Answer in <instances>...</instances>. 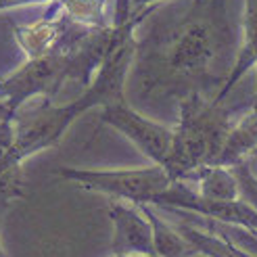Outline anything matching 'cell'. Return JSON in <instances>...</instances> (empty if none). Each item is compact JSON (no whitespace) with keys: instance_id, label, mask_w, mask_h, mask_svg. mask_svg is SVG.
I'll list each match as a JSON object with an SVG mask.
<instances>
[{"instance_id":"16","label":"cell","mask_w":257,"mask_h":257,"mask_svg":"<svg viewBox=\"0 0 257 257\" xmlns=\"http://www.w3.org/2000/svg\"><path fill=\"white\" fill-rule=\"evenodd\" d=\"M0 257H5V251H3V247H0Z\"/></svg>"},{"instance_id":"2","label":"cell","mask_w":257,"mask_h":257,"mask_svg":"<svg viewBox=\"0 0 257 257\" xmlns=\"http://www.w3.org/2000/svg\"><path fill=\"white\" fill-rule=\"evenodd\" d=\"M178 109L172 153L163 165L174 182L188 178L203 165H213L234 123L222 102L207 98L203 92H190L180 98Z\"/></svg>"},{"instance_id":"14","label":"cell","mask_w":257,"mask_h":257,"mask_svg":"<svg viewBox=\"0 0 257 257\" xmlns=\"http://www.w3.org/2000/svg\"><path fill=\"white\" fill-rule=\"evenodd\" d=\"M234 174L240 186V201H245L247 205L257 211V176L253 174V170L249 168L247 161H242L238 165H234Z\"/></svg>"},{"instance_id":"4","label":"cell","mask_w":257,"mask_h":257,"mask_svg":"<svg viewBox=\"0 0 257 257\" xmlns=\"http://www.w3.org/2000/svg\"><path fill=\"white\" fill-rule=\"evenodd\" d=\"M73 48L67 53L30 59L17 71L0 78V100L13 113L23 109L34 98L53 102L63 86L73 82Z\"/></svg>"},{"instance_id":"3","label":"cell","mask_w":257,"mask_h":257,"mask_svg":"<svg viewBox=\"0 0 257 257\" xmlns=\"http://www.w3.org/2000/svg\"><path fill=\"white\" fill-rule=\"evenodd\" d=\"M57 176L84 190L134 205H155V201L174 184L163 165L155 163L134 170H82L63 165L57 170Z\"/></svg>"},{"instance_id":"7","label":"cell","mask_w":257,"mask_h":257,"mask_svg":"<svg viewBox=\"0 0 257 257\" xmlns=\"http://www.w3.org/2000/svg\"><path fill=\"white\" fill-rule=\"evenodd\" d=\"M153 207L188 211V213L209 217V220H215V222L257 230V211L251 205H247L245 201H207V199L199 197L195 188L186 182H174L155 201Z\"/></svg>"},{"instance_id":"8","label":"cell","mask_w":257,"mask_h":257,"mask_svg":"<svg viewBox=\"0 0 257 257\" xmlns=\"http://www.w3.org/2000/svg\"><path fill=\"white\" fill-rule=\"evenodd\" d=\"M109 220L113 224L111 253L132 257H157L153 226L143 207L134 203L109 199Z\"/></svg>"},{"instance_id":"5","label":"cell","mask_w":257,"mask_h":257,"mask_svg":"<svg viewBox=\"0 0 257 257\" xmlns=\"http://www.w3.org/2000/svg\"><path fill=\"white\" fill-rule=\"evenodd\" d=\"M71 102L55 105L50 100H42L38 107L19 109L15 115L17 121V145L13 149V159L23 163L32 155L50 147H57L67 127L78 119Z\"/></svg>"},{"instance_id":"11","label":"cell","mask_w":257,"mask_h":257,"mask_svg":"<svg viewBox=\"0 0 257 257\" xmlns=\"http://www.w3.org/2000/svg\"><path fill=\"white\" fill-rule=\"evenodd\" d=\"M180 182L190 184L199 197L207 201H240V186L232 168L215 163L203 165Z\"/></svg>"},{"instance_id":"17","label":"cell","mask_w":257,"mask_h":257,"mask_svg":"<svg viewBox=\"0 0 257 257\" xmlns=\"http://www.w3.org/2000/svg\"><path fill=\"white\" fill-rule=\"evenodd\" d=\"M255 155H257V153H255Z\"/></svg>"},{"instance_id":"6","label":"cell","mask_w":257,"mask_h":257,"mask_svg":"<svg viewBox=\"0 0 257 257\" xmlns=\"http://www.w3.org/2000/svg\"><path fill=\"white\" fill-rule=\"evenodd\" d=\"M100 121L113 127V130H117L121 136H125L155 165H165L174 145V127L145 117L143 113H138L127 102V98L117 100L102 109Z\"/></svg>"},{"instance_id":"13","label":"cell","mask_w":257,"mask_h":257,"mask_svg":"<svg viewBox=\"0 0 257 257\" xmlns=\"http://www.w3.org/2000/svg\"><path fill=\"white\" fill-rule=\"evenodd\" d=\"M174 226L180 230V234L192 245V249L197 251V255H203V257H255L247 251L238 249L236 245H232V242H228L226 238L211 234V232H205V230L195 228V226H190L186 222L176 220Z\"/></svg>"},{"instance_id":"15","label":"cell","mask_w":257,"mask_h":257,"mask_svg":"<svg viewBox=\"0 0 257 257\" xmlns=\"http://www.w3.org/2000/svg\"><path fill=\"white\" fill-rule=\"evenodd\" d=\"M109 257H132V255H113V253H109Z\"/></svg>"},{"instance_id":"1","label":"cell","mask_w":257,"mask_h":257,"mask_svg":"<svg viewBox=\"0 0 257 257\" xmlns=\"http://www.w3.org/2000/svg\"><path fill=\"white\" fill-rule=\"evenodd\" d=\"M224 5L226 0H192L178 19L153 25L138 40L134 67L143 94L184 98L203 92L201 84L213 75L232 38Z\"/></svg>"},{"instance_id":"10","label":"cell","mask_w":257,"mask_h":257,"mask_svg":"<svg viewBox=\"0 0 257 257\" xmlns=\"http://www.w3.org/2000/svg\"><path fill=\"white\" fill-rule=\"evenodd\" d=\"M255 153H257V100L247 113H242L238 119H234L215 165L234 168V165L247 161Z\"/></svg>"},{"instance_id":"9","label":"cell","mask_w":257,"mask_h":257,"mask_svg":"<svg viewBox=\"0 0 257 257\" xmlns=\"http://www.w3.org/2000/svg\"><path fill=\"white\" fill-rule=\"evenodd\" d=\"M242 44L236 53L234 65L230 67L222 88L213 96L217 102H224V98L232 90L249 69L257 71V0H245V15H242ZM257 100V98H255Z\"/></svg>"},{"instance_id":"12","label":"cell","mask_w":257,"mask_h":257,"mask_svg":"<svg viewBox=\"0 0 257 257\" xmlns=\"http://www.w3.org/2000/svg\"><path fill=\"white\" fill-rule=\"evenodd\" d=\"M153 226V240H155L157 257H197V251L190 242L180 234V230L157 213L153 205H140Z\"/></svg>"}]
</instances>
